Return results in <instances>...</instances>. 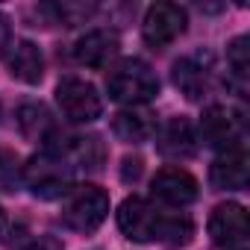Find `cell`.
Instances as JSON below:
<instances>
[{
	"instance_id": "obj_1",
	"label": "cell",
	"mask_w": 250,
	"mask_h": 250,
	"mask_svg": "<svg viewBox=\"0 0 250 250\" xmlns=\"http://www.w3.org/2000/svg\"><path fill=\"white\" fill-rule=\"evenodd\" d=\"M118 227L130 241L142 244H188L194 235V224L188 218L162 215L145 197H127L118 206Z\"/></svg>"
},
{
	"instance_id": "obj_2",
	"label": "cell",
	"mask_w": 250,
	"mask_h": 250,
	"mask_svg": "<svg viewBox=\"0 0 250 250\" xmlns=\"http://www.w3.org/2000/svg\"><path fill=\"white\" fill-rule=\"evenodd\" d=\"M74 177L77 171L71 168V162L65 159V153L59 150V145H47L42 147L27 165H24V183L27 188L42 197V200H59L74 188Z\"/></svg>"
},
{
	"instance_id": "obj_3",
	"label": "cell",
	"mask_w": 250,
	"mask_h": 250,
	"mask_svg": "<svg viewBox=\"0 0 250 250\" xmlns=\"http://www.w3.org/2000/svg\"><path fill=\"white\" fill-rule=\"evenodd\" d=\"M106 91L115 103L139 109L159 94V77L142 59H121L106 74Z\"/></svg>"
},
{
	"instance_id": "obj_4",
	"label": "cell",
	"mask_w": 250,
	"mask_h": 250,
	"mask_svg": "<svg viewBox=\"0 0 250 250\" xmlns=\"http://www.w3.org/2000/svg\"><path fill=\"white\" fill-rule=\"evenodd\" d=\"M109 215V194L91 183L74 186L62 203V224L74 232H94Z\"/></svg>"
},
{
	"instance_id": "obj_5",
	"label": "cell",
	"mask_w": 250,
	"mask_h": 250,
	"mask_svg": "<svg viewBox=\"0 0 250 250\" xmlns=\"http://www.w3.org/2000/svg\"><path fill=\"white\" fill-rule=\"evenodd\" d=\"M56 103L71 124H91L103 115V100L97 88L80 77H65L56 85Z\"/></svg>"
},
{
	"instance_id": "obj_6",
	"label": "cell",
	"mask_w": 250,
	"mask_h": 250,
	"mask_svg": "<svg viewBox=\"0 0 250 250\" xmlns=\"http://www.w3.org/2000/svg\"><path fill=\"white\" fill-rule=\"evenodd\" d=\"M209 235H212L215 247H221V250H244L247 238H250L247 209L232 200L218 203L209 215Z\"/></svg>"
},
{
	"instance_id": "obj_7",
	"label": "cell",
	"mask_w": 250,
	"mask_h": 250,
	"mask_svg": "<svg viewBox=\"0 0 250 250\" xmlns=\"http://www.w3.org/2000/svg\"><path fill=\"white\" fill-rule=\"evenodd\" d=\"M241 136H244V121L235 109L229 106H209L200 118V133L197 139L206 142L215 150H232L241 147Z\"/></svg>"
},
{
	"instance_id": "obj_8",
	"label": "cell",
	"mask_w": 250,
	"mask_h": 250,
	"mask_svg": "<svg viewBox=\"0 0 250 250\" xmlns=\"http://www.w3.org/2000/svg\"><path fill=\"white\" fill-rule=\"evenodd\" d=\"M188 27V12L180 3H153L145 12L142 36L150 47H168L174 44Z\"/></svg>"
},
{
	"instance_id": "obj_9",
	"label": "cell",
	"mask_w": 250,
	"mask_h": 250,
	"mask_svg": "<svg viewBox=\"0 0 250 250\" xmlns=\"http://www.w3.org/2000/svg\"><path fill=\"white\" fill-rule=\"evenodd\" d=\"M153 139H156V150L165 159H191L197 153V145H200L197 127L183 115H174L162 127H156Z\"/></svg>"
},
{
	"instance_id": "obj_10",
	"label": "cell",
	"mask_w": 250,
	"mask_h": 250,
	"mask_svg": "<svg viewBox=\"0 0 250 250\" xmlns=\"http://www.w3.org/2000/svg\"><path fill=\"white\" fill-rule=\"evenodd\" d=\"M150 191H153V197H156L159 203L174 206V209H183V206H188V203L197 200L200 186H197V180H194L186 168H162V171L153 177Z\"/></svg>"
},
{
	"instance_id": "obj_11",
	"label": "cell",
	"mask_w": 250,
	"mask_h": 250,
	"mask_svg": "<svg viewBox=\"0 0 250 250\" xmlns=\"http://www.w3.org/2000/svg\"><path fill=\"white\" fill-rule=\"evenodd\" d=\"M250 180V159H247V150L244 145L241 147H232V150H224L212 168H209V183L221 191H235V188H244Z\"/></svg>"
},
{
	"instance_id": "obj_12",
	"label": "cell",
	"mask_w": 250,
	"mask_h": 250,
	"mask_svg": "<svg viewBox=\"0 0 250 250\" xmlns=\"http://www.w3.org/2000/svg\"><path fill=\"white\" fill-rule=\"evenodd\" d=\"M118 47H121L118 33H112V30H91V33H85V36L74 44V59H77L83 68L100 71V68H106V65L118 56Z\"/></svg>"
},
{
	"instance_id": "obj_13",
	"label": "cell",
	"mask_w": 250,
	"mask_h": 250,
	"mask_svg": "<svg viewBox=\"0 0 250 250\" xmlns=\"http://www.w3.org/2000/svg\"><path fill=\"white\" fill-rule=\"evenodd\" d=\"M209 74H212V65H209V56H186L180 62H174V85L188 97V100H200L206 91H209Z\"/></svg>"
},
{
	"instance_id": "obj_14",
	"label": "cell",
	"mask_w": 250,
	"mask_h": 250,
	"mask_svg": "<svg viewBox=\"0 0 250 250\" xmlns=\"http://www.w3.org/2000/svg\"><path fill=\"white\" fill-rule=\"evenodd\" d=\"M59 150L74 171H100V165L106 162V145L100 142V136H74L59 145Z\"/></svg>"
},
{
	"instance_id": "obj_15",
	"label": "cell",
	"mask_w": 250,
	"mask_h": 250,
	"mask_svg": "<svg viewBox=\"0 0 250 250\" xmlns=\"http://www.w3.org/2000/svg\"><path fill=\"white\" fill-rule=\"evenodd\" d=\"M112 133L127 145H145L156 133V118L145 109H124L112 121Z\"/></svg>"
},
{
	"instance_id": "obj_16",
	"label": "cell",
	"mask_w": 250,
	"mask_h": 250,
	"mask_svg": "<svg viewBox=\"0 0 250 250\" xmlns=\"http://www.w3.org/2000/svg\"><path fill=\"white\" fill-rule=\"evenodd\" d=\"M9 74L15 80L27 83V85L42 83V77H44V56H42V50L33 42H27V39L15 42L9 47Z\"/></svg>"
},
{
	"instance_id": "obj_17",
	"label": "cell",
	"mask_w": 250,
	"mask_h": 250,
	"mask_svg": "<svg viewBox=\"0 0 250 250\" xmlns=\"http://www.w3.org/2000/svg\"><path fill=\"white\" fill-rule=\"evenodd\" d=\"M18 124H21V133H24L27 139L44 142V147L53 145L50 139H53L56 127H53L50 112H47L42 103H27V106H21V109H18Z\"/></svg>"
},
{
	"instance_id": "obj_18",
	"label": "cell",
	"mask_w": 250,
	"mask_h": 250,
	"mask_svg": "<svg viewBox=\"0 0 250 250\" xmlns=\"http://www.w3.org/2000/svg\"><path fill=\"white\" fill-rule=\"evenodd\" d=\"M247 44H250V39L247 36H238L227 47V65H229L232 80L238 83V91L247 88V74H250V47Z\"/></svg>"
},
{
	"instance_id": "obj_19",
	"label": "cell",
	"mask_w": 250,
	"mask_h": 250,
	"mask_svg": "<svg viewBox=\"0 0 250 250\" xmlns=\"http://www.w3.org/2000/svg\"><path fill=\"white\" fill-rule=\"evenodd\" d=\"M18 183H24V165H21V159L12 150L0 147V191H15Z\"/></svg>"
},
{
	"instance_id": "obj_20",
	"label": "cell",
	"mask_w": 250,
	"mask_h": 250,
	"mask_svg": "<svg viewBox=\"0 0 250 250\" xmlns=\"http://www.w3.org/2000/svg\"><path fill=\"white\" fill-rule=\"evenodd\" d=\"M18 250H65L62 247V241L56 238V235H39V238H30L24 247H18Z\"/></svg>"
},
{
	"instance_id": "obj_21",
	"label": "cell",
	"mask_w": 250,
	"mask_h": 250,
	"mask_svg": "<svg viewBox=\"0 0 250 250\" xmlns=\"http://www.w3.org/2000/svg\"><path fill=\"white\" fill-rule=\"evenodd\" d=\"M12 47V27H9V18L0 12V59H3Z\"/></svg>"
},
{
	"instance_id": "obj_22",
	"label": "cell",
	"mask_w": 250,
	"mask_h": 250,
	"mask_svg": "<svg viewBox=\"0 0 250 250\" xmlns=\"http://www.w3.org/2000/svg\"><path fill=\"white\" fill-rule=\"evenodd\" d=\"M142 159L139 156H127L124 159V171H121V177H124V183H130V180H139L142 177Z\"/></svg>"
},
{
	"instance_id": "obj_23",
	"label": "cell",
	"mask_w": 250,
	"mask_h": 250,
	"mask_svg": "<svg viewBox=\"0 0 250 250\" xmlns=\"http://www.w3.org/2000/svg\"><path fill=\"white\" fill-rule=\"evenodd\" d=\"M0 218H3V215H0Z\"/></svg>"
}]
</instances>
